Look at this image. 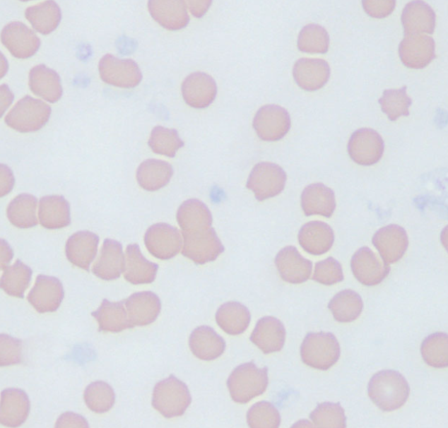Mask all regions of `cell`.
Here are the masks:
<instances>
[{
    "label": "cell",
    "instance_id": "obj_25",
    "mask_svg": "<svg viewBox=\"0 0 448 428\" xmlns=\"http://www.w3.org/2000/svg\"><path fill=\"white\" fill-rule=\"evenodd\" d=\"M148 8L152 18L169 30L182 29L189 22L185 1L150 0L148 1Z\"/></svg>",
    "mask_w": 448,
    "mask_h": 428
},
{
    "label": "cell",
    "instance_id": "obj_38",
    "mask_svg": "<svg viewBox=\"0 0 448 428\" xmlns=\"http://www.w3.org/2000/svg\"><path fill=\"white\" fill-rule=\"evenodd\" d=\"M37 199L27 193L16 196L8 204L6 215L9 222L18 228H30L37 225L36 216Z\"/></svg>",
    "mask_w": 448,
    "mask_h": 428
},
{
    "label": "cell",
    "instance_id": "obj_4",
    "mask_svg": "<svg viewBox=\"0 0 448 428\" xmlns=\"http://www.w3.org/2000/svg\"><path fill=\"white\" fill-rule=\"evenodd\" d=\"M341 348L336 336L329 332L308 333L300 346L302 362L312 368L326 371L338 360Z\"/></svg>",
    "mask_w": 448,
    "mask_h": 428
},
{
    "label": "cell",
    "instance_id": "obj_45",
    "mask_svg": "<svg viewBox=\"0 0 448 428\" xmlns=\"http://www.w3.org/2000/svg\"><path fill=\"white\" fill-rule=\"evenodd\" d=\"M406 86L398 89L384 90L382 96L378 100L382 111L387 114L390 121H396L401 116L409 115V107L412 100L406 93Z\"/></svg>",
    "mask_w": 448,
    "mask_h": 428
},
{
    "label": "cell",
    "instance_id": "obj_44",
    "mask_svg": "<svg viewBox=\"0 0 448 428\" xmlns=\"http://www.w3.org/2000/svg\"><path fill=\"white\" fill-rule=\"evenodd\" d=\"M148 144L155 153L170 157H174L176 152L184 146L176 129L163 126H156L152 129Z\"/></svg>",
    "mask_w": 448,
    "mask_h": 428
},
{
    "label": "cell",
    "instance_id": "obj_2",
    "mask_svg": "<svg viewBox=\"0 0 448 428\" xmlns=\"http://www.w3.org/2000/svg\"><path fill=\"white\" fill-rule=\"evenodd\" d=\"M268 384V368H259L253 362L237 366L227 380L231 398L241 404L263 394Z\"/></svg>",
    "mask_w": 448,
    "mask_h": 428
},
{
    "label": "cell",
    "instance_id": "obj_37",
    "mask_svg": "<svg viewBox=\"0 0 448 428\" xmlns=\"http://www.w3.org/2000/svg\"><path fill=\"white\" fill-rule=\"evenodd\" d=\"M25 17L37 32L48 35L59 25L61 13L55 1H45L28 7L25 11Z\"/></svg>",
    "mask_w": 448,
    "mask_h": 428
},
{
    "label": "cell",
    "instance_id": "obj_10",
    "mask_svg": "<svg viewBox=\"0 0 448 428\" xmlns=\"http://www.w3.org/2000/svg\"><path fill=\"white\" fill-rule=\"evenodd\" d=\"M384 143L380 134L370 128L355 131L348 143L350 157L357 164L370 166L378 162L382 157Z\"/></svg>",
    "mask_w": 448,
    "mask_h": 428
},
{
    "label": "cell",
    "instance_id": "obj_52",
    "mask_svg": "<svg viewBox=\"0 0 448 428\" xmlns=\"http://www.w3.org/2000/svg\"><path fill=\"white\" fill-rule=\"evenodd\" d=\"M14 177L11 169L1 164V197L8 194L13 187Z\"/></svg>",
    "mask_w": 448,
    "mask_h": 428
},
{
    "label": "cell",
    "instance_id": "obj_33",
    "mask_svg": "<svg viewBox=\"0 0 448 428\" xmlns=\"http://www.w3.org/2000/svg\"><path fill=\"white\" fill-rule=\"evenodd\" d=\"M177 221L182 232H194L211 227L212 215L207 206L196 198L184 201L179 207Z\"/></svg>",
    "mask_w": 448,
    "mask_h": 428
},
{
    "label": "cell",
    "instance_id": "obj_20",
    "mask_svg": "<svg viewBox=\"0 0 448 428\" xmlns=\"http://www.w3.org/2000/svg\"><path fill=\"white\" fill-rule=\"evenodd\" d=\"M330 74L331 69L327 61L318 58H300L293 68L295 81L307 91L322 88L328 82Z\"/></svg>",
    "mask_w": 448,
    "mask_h": 428
},
{
    "label": "cell",
    "instance_id": "obj_40",
    "mask_svg": "<svg viewBox=\"0 0 448 428\" xmlns=\"http://www.w3.org/2000/svg\"><path fill=\"white\" fill-rule=\"evenodd\" d=\"M32 274V269L17 259L13 265L4 269L1 277V288L10 296L23 299Z\"/></svg>",
    "mask_w": 448,
    "mask_h": 428
},
{
    "label": "cell",
    "instance_id": "obj_49",
    "mask_svg": "<svg viewBox=\"0 0 448 428\" xmlns=\"http://www.w3.org/2000/svg\"><path fill=\"white\" fill-rule=\"evenodd\" d=\"M0 366L19 364L22 361V341L9 335H0Z\"/></svg>",
    "mask_w": 448,
    "mask_h": 428
},
{
    "label": "cell",
    "instance_id": "obj_19",
    "mask_svg": "<svg viewBox=\"0 0 448 428\" xmlns=\"http://www.w3.org/2000/svg\"><path fill=\"white\" fill-rule=\"evenodd\" d=\"M124 305L133 327L152 323L158 318L161 309L159 297L151 291L133 293L124 299Z\"/></svg>",
    "mask_w": 448,
    "mask_h": 428
},
{
    "label": "cell",
    "instance_id": "obj_46",
    "mask_svg": "<svg viewBox=\"0 0 448 428\" xmlns=\"http://www.w3.org/2000/svg\"><path fill=\"white\" fill-rule=\"evenodd\" d=\"M310 418L317 427H346V417L339 403L318 404L310 414Z\"/></svg>",
    "mask_w": 448,
    "mask_h": 428
},
{
    "label": "cell",
    "instance_id": "obj_54",
    "mask_svg": "<svg viewBox=\"0 0 448 428\" xmlns=\"http://www.w3.org/2000/svg\"><path fill=\"white\" fill-rule=\"evenodd\" d=\"M13 256V250L8 245V242L1 239V269L4 270L7 268V266L11 262Z\"/></svg>",
    "mask_w": 448,
    "mask_h": 428
},
{
    "label": "cell",
    "instance_id": "obj_31",
    "mask_svg": "<svg viewBox=\"0 0 448 428\" xmlns=\"http://www.w3.org/2000/svg\"><path fill=\"white\" fill-rule=\"evenodd\" d=\"M189 345L197 358L211 361L217 359L224 352L225 341L211 327L200 326L191 333Z\"/></svg>",
    "mask_w": 448,
    "mask_h": 428
},
{
    "label": "cell",
    "instance_id": "obj_48",
    "mask_svg": "<svg viewBox=\"0 0 448 428\" xmlns=\"http://www.w3.org/2000/svg\"><path fill=\"white\" fill-rule=\"evenodd\" d=\"M312 279L324 285H332L343 280L341 263L333 257L316 263Z\"/></svg>",
    "mask_w": 448,
    "mask_h": 428
},
{
    "label": "cell",
    "instance_id": "obj_28",
    "mask_svg": "<svg viewBox=\"0 0 448 428\" xmlns=\"http://www.w3.org/2000/svg\"><path fill=\"white\" fill-rule=\"evenodd\" d=\"M301 206L306 216L319 215L330 218L336 208L334 192L322 183L311 184L302 192Z\"/></svg>",
    "mask_w": 448,
    "mask_h": 428
},
{
    "label": "cell",
    "instance_id": "obj_39",
    "mask_svg": "<svg viewBox=\"0 0 448 428\" xmlns=\"http://www.w3.org/2000/svg\"><path fill=\"white\" fill-rule=\"evenodd\" d=\"M334 319L341 323L357 319L363 309V302L358 293L352 290H343L336 294L328 304Z\"/></svg>",
    "mask_w": 448,
    "mask_h": 428
},
{
    "label": "cell",
    "instance_id": "obj_8",
    "mask_svg": "<svg viewBox=\"0 0 448 428\" xmlns=\"http://www.w3.org/2000/svg\"><path fill=\"white\" fill-rule=\"evenodd\" d=\"M98 70L105 83L119 88H134L143 78L140 68L134 60L119 59L111 54H106L100 59Z\"/></svg>",
    "mask_w": 448,
    "mask_h": 428
},
{
    "label": "cell",
    "instance_id": "obj_47",
    "mask_svg": "<svg viewBox=\"0 0 448 428\" xmlns=\"http://www.w3.org/2000/svg\"><path fill=\"white\" fill-rule=\"evenodd\" d=\"M247 422L248 426L252 428H278L281 424V415L271 403L260 401L254 403L248 410Z\"/></svg>",
    "mask_w": 448,
    "mask_h": 428
},
{
    "label": "cell",
    "instance_id": "obj_55",
    "mask_svg": "<svg viewBox=\"0 0 448 428\" xmlns=\"http://www.w3.org/2000/svg\"><path fill=\"white\" fill-rule=\"evenodd\" d=\"M1 114L7 109L8 106L12 102L13 96L8 86L5 84L1 85Z\"/></svg>",
    "mask_w": 448,
    "mask_h": 428
},
{
    "label": "cell",
    "instance_id": "obj_32",
    "mask_svg": "<svg viewBox=\"0 0 448 428\" xmlns=\"http://www.w3.org/2000/svg\"><path fill=\"white\" fill-rule=\"evenodd\" d=\"M38 218L42 227L57 230L71 224L70 204L63 196H45L40 199Z\"/></svg>",
    "mask_w": 448,
    "mask_h": 428
},
{
    "label": "cell",
    "instance_id": "obj_50",
    "mask_svg": "<svg viewBox=\"0 0 448 428\" xmlns=\"http://www.w3.org/2000/svg\"><path fill=\"white\" fill-rule=\"evenodd\" d=\"M365 11L371 17L383 18L389 16L396 6V1H362Z\"/></svg>",
    "mask_w": 448,
    "mask_h": 428
},
{
    "label": "cell",
    "instance_id": "obj_21",
    "mask_svg": "<svg viewBox=\"0 0 448 428\" xmlns=\"http://www.w3.org/2000/svg\"><path fill=\"white\" fill-rule=\"evenodd\" d=\"M30 410V402L26 392L18 388H8L1 393L0 422L9 427L23 424Z\"/></svg>",
    "mask_w": 448,
    "mask_h": 428
},
{
    "label": "cell",
    "instance_id": "obj_6",
    "mask_svg": "<svg viewBox=\"0 0 448 428\" xmlns=\"http://www.w3.org/2000/svg\"><path fill=\"white\" fill-rule=\"evenodd\" d=\"M182 254L196 264L203 265L215 261L224 251V246L212 227L194 232H182Z\"/></svg>",
    "mask_w": 448,
    "mask_h": 428
},
{
    "label": "cell",
    "instance_id": "obj_11",
    "mask_svg": "<svg viewBox=\"0 0 448 428\" xmlns=\"http://www.w3.org/2000/svg\"><path fill=\"white\" fill-rule=\"evenodd\" d=\"M182 242L178 229L165 222L152 225L144 235V243L149 253L162 260L175 256L182 247Z\"/></svg>",
    "mask_w": 448,
    "mask_h": 428
},
{
    "label": "cell",
    "instance_id": "obj_23",
    "mask_svg": "<svg viewBox=\"0 0 448 428\" xmlns=\"http://www.w3.org/2000/svg\"><path fill=\"white\" fill-rule=\"evenodd\" d=\"M125 268L122 245L112 239H105L100 255L92 267L93 273L104 280L119 278Z\"/></svg>",
    "mask_w": 448,
    "mask_h": 428
},
{
    "label": "cell",
    "instance_id": "obj_36",
    "mask_svg": "<svg viewBox=\"0 0 448 428\" xmlns=\"http://www.w3.org/2000/svg\"><path fill=\"white\" fill-rule=\"evenodd\" d=\"M216 321L226 333L236 335L246 331L251 321V314L244 304L231 301L219 307L216 313Z\"/></svg>",
    "mask_w": 448,
    "mask_h": 428
},
{
    "label": "cell",
    "instance_id": "obj_16",
    "mask_svg": "<svg viewBox=\"0 0 448 428\" xmlns=\"http://www.w3.org/2000/svg\"><path fill=\"white\" fill-rule=\"evenodd\" d=\"M372 242L387 264L401 259L408 246V238L405 229L396 224H390L379 229L373 235Z\"/></svg>",
    "mask_w": 448,
    "mask_h": 428
},
{
    "label": "cell",
    "instance_id": "obj_5",
    "mask_svg": "<svg viewBox=\"0 0 448 428\" xmlns=\"http://www.w3.org/2000/svg\"><path fill=\"white\" fill-rule=\"evenodd\" d=\"M51 107L40 99L25 95L19 100L4 118L11 129L21 133L34 132L49 121Z\"/></svg>",
    "mask_w": 448,
    "mask_h": 428
},
{
    "label": "cell",
    "instance_id": "obj_13",
    "mask_svg": "<svg viewBox=\"0 0 448 428\" xmlns=\"http://www.w3.org/2000/svg\"><path fill=\"white\" fill-rule=\"evenodd\" d=\"M399 54L406 67L423 69L436 57L435 40L423 34L405 35L399 45Z\"/></svg>",
    "mask_w": 448,
    "mask_h": 428
},
{
    "label": "cell",
    "instance_id": "obj_12",
    "mask_svg": "<svg viewBox=\"0 0 448 428\" xmlns=\"http://www.w3.org/2000/svg\"><path fill=\"white\" fill-rule=\"evenodd\" d=\"M350 268L355 278L365 286H375L389 275L391 268L368 246L358 249L350 260Z\"/></svg>",
    "mask_w": 448,
    "mask_h": 428
},
{
    "label": "cell",
    "instance_id": "obj_9",
    "mask_svg": "<svg viewBox=\"0 0 448 428\" xmlns=\"http://www.w3.org/2000/svg\"><path fill=\"white\" fill-rule=\"evenodd\" d=\"M252 125L259 138L265 141H276L283 138L289 131L291 121L285 108L269 104L257 110Z\"/></svg>",
    "mask_w": 448,
    "mask_h": 428
},
{
    "label": "cell",
    "instance_id": "obj_3",
    "mask_svg": "<svg viewBox=\"0 0 448 428\" xmlns=\"http://www.w3.org/2000/svg\"><path fill=\"white\" fill-rule=\"evenodd\" d=\"M191 402L187 386L172 374L154 386L152 405L166 418L182 416Z\"/></svg>",
    "mask_w": 448,
    "mask_h": 428
},
{
    "label": "cell",
    "instance_id": "obj_41",
    "mask_svg": "<svg viewBox=\"0 0 448 428\" xmlns=\"http://www.w3.org/2000/svg\"><path fill=\"white\" fill-rule=\"evenodd\" d=\"M420 353L424 362L435 368L448 366V335L436 332L427 336L422 342Z\"/></svg>",
    "mask_w": 448,
    "mask_h": 428
},
{
    "label": "cell",
    "instance_id": "obj_34",
    "mask_svg": "<svg viewBox=\"0 0 448 428\" xmlns=\"http://www.w3.org/2000/svg\"><path fill=\"white\" fill-rule=\"evenodd\" d=\"M172 174L173 168L169 162L158 159H147L138 167L136 177L141 188L155 191L167 185Z\"/></svg>",
    "mask_w": 448,
    "mask_h": 428
},
{
    "label": "cell",
    "instance_id": "obj_22",
    "mask_svg": "<svg viewBox=\"0 0 448 428\" xmlns=\"http://www.w3.org/2000/svg\"><path fill=\"white\" fill-rule=\"evenodd\" d=\"M99 237L90 231H78L71 235L65 245L67 259L76 266L89 272L90 265L98 252Z\"/></svg>",
    "mask_w": 448,
    "mask_h": 428
},
{
    "label": "cell",
    "instance_id": "obj_26",
    "mask_svg": "<svg viewBox=\"0 0 448 428\" xmlns=\"http://www.w3.org/2000/svg\"><path fill=\"white\" fill-rule=\"evenodd\" d=\"M401 20L404 35L432 34L436 25V14L432 7L423 1L408 2L401 13Z\"/></svg>",
    "mask_w": 448,
    "mask_h": 428
},
{
    "label": "cell",
    "instance_id": "obj_27",
    "mask_svg": "<svg viewBox=\"0 0 448 428\" xmlns=\"http://www.w3.org/2000/svg\"><path fill=\"white\" fill-rule=\"evenodd\" d=\"M298 242L303 249L312 255L327 252L334 242L332 228L322 221H310L303 225L298 232Z\"/></svg>",
    "mask_w": 448,
    "mask_h": 428
},
{
    "label": "cell",
    "instance_id": "obj_51",
    "mask_svg": "<svg viewBox=\"0 0 448 428\" xmlns=\"http://www.w3.org/2000/svg\"><path fill=\"white\" fill-rule=\"evenodd\" d=\"M86 419L81 415L65 412L57 420L55 427H88Z\"/></svg>",
    "mask_w": 448,
    "mask_h": 428
},
{
    "label": "cell",
    "instance_id": "obj_7",
    "mask_svg": "<svg viewBox=\"0 0 448 428\" xmlns=\"http://www.w3.org/2000/svg\"><path fill=\"white\" fill-rule=\"evenodd\" d=\"M286 179V174L281 166L273 162H261L252 168L246 186L254 192L259 201H262L281 193Z\"/></svg>",
    "mask_w": 448,
    "mask_h": 428
},
{
    "label": "cell",
    "instance_id": "obj_15",
    "mask_svg": "<svg viewBox=\"0 0 448 428\" xmlns=\"http://www.w3.org/2000/svg\"><path fill=\"white\" fill-rule=\"evenodd\" d=\"M64 297L62 283L56 277L39 274L27 299L39 313L58 309Z\"/></svg>",
    "mask_w": 448,
    "mask_h": 428
},
{
    "label": "cell",
    "instance_id": "obj_24",
    "mask_svg": "<svg viewBox=\"0 0 448 428\" xmlns=\"http://www.w3.org/2000/svg\"><path fill=\"white\" fill-rule=\"evenodd\" d=\"M285 328L277 318L266 316L258 320L249 340L264 354L282 350L285 340Z\"/></svg>",
    "mask_w": 448,
    "mask_h": 428
},
{
    "label": "cell",
    "instance_id": "obj_30",
    "mask_svg": "<svg viewBox=\"0 0 448 428\" xmlns=\"http://www.w3.org/2000/svg\"><path fill=\"white\" fill-rule=\"evenodd\" d=\"M158 265L149 261L142 254L137 244H130L126 248L125 280L134 285L151 283L155 279Z\"/></svg>",
    "mask_w": 448,
    "mask_h": 428
},
{
    "label": "cell",
    "instance_id": "obj_18",
    "mask_svg": "<svg viewBox=\"0 0 448 428\" xmlns=\"http://www.w3.org/2000/svg\"><path fill=\"white\" fill-rule=\"evenodd\" d=\"M275 264L281 278L292 284L307 281L312 273V262L303 257L294 246H287L276 256Z\"/></svg>",
    "mask_w": 448,
    "mask_h": 428
},
{
    "label": "cell",
    "instance_id": "obj_35",
    "mask_svg": "<svg viewBox=\"0 0 448 428\" xmlns=\"http://www.w3.org/2000/svg\"><path fill=\"white\" fill-rule=\"evenodd\" d=\"M91 315L98 321L100 331L119 333L133 328L128 318L124 300L114 302L104 299Z\"/></svg>",
    "mask_w": 448,
    "mask_h": 428
},
{
    "label": "cell",
    "instance_id": "obj_43",
    "mask_svg": "<svg viewBox=\"0 0 448 428\" xmlns=\"http://www.w3.org/2000/svg\"><path fill=\"white\" fill-rule=\"evenodd\" d=\"M329 42L326 30L319 24L310 23L304 26L299 32L297 48L302 52L325 54L329 50Z\"/></svg>",
    "mask_w": 448,
    "mask_h": 428
},
{
    "label": "cell",
    "instance_id": "obj_17",
    "mask_svg": "<svg viewBox=\"0 0 448 428\" xmlns=\"http://www.w3.org/2000/svg\"><path fill=\"white\" fill-rule=\"evenodd\" d=\"M181 90L183 99L188 105L202 109L208 107L215 100L217 85L210 75L197 71L184 78Z\"/></svg>",
    "mask_w": 448,
    "mask_h": 428
},
{
    "label": "cell",
    "instance_id": "obj_42",
    "mask_svg": "<svg viewBox=\"0 0 448 428\" xmlns=\"http://www.w3.org/2000/svg\"><path fill=\"white\" fill-rule=\"evenodd\" d=\"M83 399L87 407L95 413L109 411L114 404L115 393L112 387L105 381H95L85 388Z\"/></svg>",
    "mask_w": 448,
    "mask_h": 428
},
{
    "label": "cell",
    "instance_id": "obj_29",
    "mask_svg": "<svg viewBox=\"0 0 448 428\" xmlns=\"http://www.w3.org/2000/svg\"><path fill=\"white\" fill-rule=\"evenodd\" d=\"M28 85L34 94L50 103L57 102L63 94L60 76L45 64L36 65L30 70Z\"/></svg>",
    "mask_w": 448,
    "mask_h": 428
},
{
    "label": "cell",
    "instance_id": "obj_1",
    "mask_svg": "<svg viewBox=\"0 0 448 428\" xmlns=\"http://www.w3.org/2000/svg\"><path fill=\"white\" fill-rule=\"evenodd\" d=\"M371 400L382 411L391 412L403 406L408 398L410 386L398 371L384 369L375 373L367 385Z\"/></svg>",
    "mask_w": 448,
    "mask_h": 428
},
{
    "label": "cell",
    "instance_id": "obj_53",
    "mask_svg": "<svg viewBox=\"0 0 448 428\" xmlns=\"http://www.w3.org/2000/svg\"><path fill=\"white\" fill-rule=\"evenodd\" d=\"M191 13L196 18L201 17L208 10L211 1H185Z\"/></svg>",
    "mask_w": 448,
    "mask_h": 428
},
{
    "label": "cell",
    "instance_id": "obj_14",
    "mask_svg": "<svg viewBox=\"0 0 448 428\" xmlns=\"http://www.w3.org/2000/svg\"><path fill=\"white\" fill-rule=\"evenodd\" d=\"M1 40L10 53L18 59L33 56L41 44L35 32L20 21L6 25L1 30Z\"/></svg>",
    "mask_w": 448,
    "mask_h": 428
}]
</instances>
